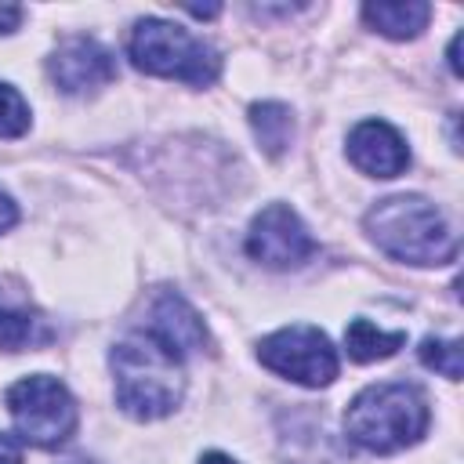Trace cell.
I'll use <instances>...</instances> for the list:
<instances>
[{
	"label": "cell",
	"instance_id": "4",
	"mask_svg": "<svg viewBox=\"0 0 464 464\" xmlns=\"http://www.w3.org/2000/svg\"><path fill=\"white\" fill-rule=\"evenodd\" d=\"M127 51L141 72H152L163 80H181L192 87H207L221 72V58L210 44L192 36L185 25H174L163 18H141L130 33Z\"/></svg>",
	"mask_w": 464,
	"mask_h": 464
},
{
	"label": "cell",
	"instance_id": "13",
	"mask_svg": "<svg viewBox=\"0 0 464 464\" xmlns=\"http://www.w3.org/2000/svg\"><path fill=\"white\" fill-rule=\"evenodd\" d=\"M406 344V334L402 330H381L373 326L370 319H355L348 330H344V348L355 362H377V359H388L395 355L399 348Z\"/></svg>",
	"mask_w": 464,
	"mask_h": 464
},
{
	"label": "cell",
	"instance_id": "8",
	"mask_svg": "<svg viewBox=\"0 0 464 464\" xmlns=\"http://www.w3.org/2000/svg\"><path fill=\"white\" fill-rule=\"evenodd\" d=\"M47 72L62 94H91L116 80V58L91 36H69L47 58Z\"/></svg>",
	"mask_w": 464,
	"mask_h": 464
},
{
	"label": "cell",
	"instance_id": "9",
	"mask_svg": "<svg viewBox=\"0 0 464 464\" xmlns=\"http://www.w3.org/2000/svg\"><path fill=\"white\" fill-rule=\"evenodd\" d=\"M149 337H156L167 352H174L178 359L181 355H192V352H203L210 344V334L199 319V312L174 290H163L152 308H149Z\"/></svg>",
	"mask_w": 464,
	"mask_h": 464
},
{
	"label": "cell",
	"instance_id": "14",
	"mask_svg": "<svg viewBox=\"0 0 464 464\" xmlns=\"http://www.w3.org/2000/svg\"><path fill=\"white\" fill-rule=\"evenodd\" d=\"M54 334L51 326L33 315V312H22V308H4L0 304V348L4 352H25V348H40L47 344Z\"/></svg>",
	"mask_w": 464,
	"mask_h": 464
},
{
	"label": "cell",
	"instance_id": "3",
	"mask_svg": "<svg viewBox=\"0 0 464 464\" xmlns=\"http://www.w3.org/2000/svg\"><path fill=\"white\" fill-rule=\"evenodd\" d=\"M428 402L413 384H370L344 410V431L370 453H395L428 431Z\"/></svg>",
	"mask_w": 464,
	"mask_h": 464
},
{
	"label": "cell",
	"instance_id": "20",
	"mask_svg": "<svg viewBox=\"0 0 464 464\" xmlns=\"http://www.w3.org/2000/svg\"><path fill=\"white\" fill-rule=\"evenodd\" d=\"M457 47H460V36H453V40H450V69H453V76H460V62H457Z\"/></svg>",
	"mask_w": 464,
	"mask_h": 464
},
{
	"label": "cell",
	"instance_id": "17",
	"mask_svg": "<svg viewBox=\"0 0 464 464\" xmlns=\"http://www.w3.org/2000/svg\"><path fill=\"white\" fill-rule=\"evenodd\" d=\"M14 221H18V207H14V199L0 188V232L14 228Z\"/></svg>",
	"mask_w": 464,
	"mask_h": 464
},
{
	"label": "cell",
	"instance_id": "10",
	"mask_svg": "<svg viewBox=\"0 0 464 464\" xmlns=\"http://www.w3.org/2000/svg\"><path fill=\"white\" fill-rule=\"evenodd\" d=\"M348 160L370 178H399L410 167V149L384 120H362L348 134Z\"/></svg>",
	"mask_w": 464,
	"mask_h": 464
},
{
	"label": "cell",
	"instance_id": "2",
	"mask_svg": "<svg viewBox=\"0 0 464 464\" xmlns=\"http://www.w3.org/2000/svg\"><path fill=\"white\" fill-rule=\"evenodd\" d=\"M377 250L406 265H450L457 257V236L442 210L424 196L377 199L362 218Z\"/></svg>",
	"mask_w": 464,
	"mask_h": 464
},
{
	"label": "cell",
	"instance_id": "6",
	"mask_svg": "<svg viewBox=\"0 0 464 464\" xmlns=\"http://www.w3.org/2000/svg\"><path fill=\"white\" fill-rule=\"evenodd\" d=\"M257 359L272 373L304 388H323L337 377V352L330 337L315 326H286L268 334L257 344Z\"/></svg>",
	"mask_w": 464,
	"mask_h": 464
},
{
	"label": "cell",
	"instance_id": "1",
	"mask_svg": "<svg viewBox=\"0 0 464 464\" xmlns=\"http://www.w3.org/2000/svg\"><path fill=\"white\" fill-rule=\"evenodd\" d=\"M112 381H116V402L123 413L138 420H160L181 406L185 395V370L174 352H167L149 334L123 337L112 355Z\"/></svg>",
	"mask_w": 464,
	"mask_h": 464
},
{
	"label": "cell",
	"instance_id": "12",
	"mask_svg": "<svg viewBox=\"0 0 464 464\" xmlns=\"http://www.w3.org/2000/svg\"><path fill=\"white\" fill-rule=\"evenodd\" d=\"M250 127L265 156H283L294 141V112L283 102H254L250 105Z\"/></svg>",
	"mask_w": 464,
	"mask_h": 464
},
{
	"label": "cell",
	"instance_id": "11",
	"mask_svg": "<svg viewBox=\"0 0 464 464\" xmlns=\"http://www.w3.org/2000/svg\"><path fill=\"white\" fill-rule=\"evenodd\" d=\"M362 18H366L370 29H377L388 40H413L428 25L431 7L420 4V0H406V4H366L362 7Z\"/></svg>",
	"mask_w": 464,
	"mask_h": 464
},
{
	"label": "cell",
	"instance_id": "19",
	"mask_svg": "<svg viewBox=\"0 0 464 464\" xmlns=\"http://www.w3.org/2000/svg\"><path fill=\"white\" fill-rule=\"evenodd\" d=\"M18 22H22V7H14V4H0V33L18 29Z\"/></svg>",
	"mask_w": 464,
	"mask_h": 464
},
{
	"label": "cell",
	"instance_id": "16",
	"mask_svg": "<svg viewBox=\"0 0 464 464\" xmlns=\"http://www.w3.org/2000/svg\"><path fill=\"white\" fill-rule=\"evenodd\" d=\"M25 130H29V105H25V98L14 87L0 83V138H18Z\"/></svg>",
	"mask_w": 464,
	"mask_h": 464
},
{
	"label": "cell",
	"instance_id": "18",
	"mask_svg": "<svg viewBox=\"0 0 464 464\" xmlns=\"http://www.w3.org/2000/svg\"><path fill=\"white\" fill-rule=\"evenodd\" d=\"M0 464H22L18 442H14L11 435H4V431H0Z\"/></svg>",
	"mask_w": 464,
	"mask_h": 464
},
{
	"label": "cell",
	"instance_id": "5",
	"mask_svg": "<svg viewBox=\"0 0 464 464\" xmlns=\"http://www.w3.org/2000/svg\"><path fill=\"white\" fill-rule=\"evenodd\" d=\"M7 413L18 428V435L40 450H54V446L69 442L76 431V420H80L76 399L69 395V388L47 373L22 377L7 388Z\"/></svg>",
	"mask_w": 464,
	"mask_h": 464
},
{
	"label": "cell",
	"instance_id": "15",
	"mask_svg": "<svg viewBox=\"0 0 464 464\" xmlns=\"http://www.w3.org/2000/svg\"><path fill=\"white\" fill-rule=\"evenodd\" d=\"M420 362L435 373H442L446 381H460L464 362H460V341H442V337H428L420 344Z\"/></svg>",
	"mask_w": 464,
	"mask_h": 464
},
{
	"label": "cell",
	"instance_id": "7",
	"mask_svg": "<svg viewBox=\"0 0 464 464\" xmlns=\"http://www.w3.org/2000/svg\"><path fill=\"white\" fill-rule=\"evenodd\" d=\"M246 250L265 268L286 272V268H301L315 254V239H312V232L304 228V221L286 203H268L250 221Z\"/></svg>",
	"mask_w": 464,
	"mask_h": 464
},
{
	"label": "cell",
	"instance_id": "21",
	"mask_svg": "<svg viewBox=\"0 0 464 464\" xmlns=\"http://www.w3.org/2000/svg\"><path fill=\"white\" fill-rule=\"evenodd\" d=\"M199 464H236V460H232V457H225V453H207Z\"/></svg>",
	"mask_w": 464,
	"mask_h": 464
}]
</instances>
